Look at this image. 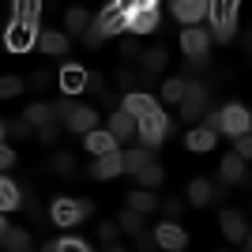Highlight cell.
Segmentation results:
<instances>
[{"label":"cell","mask_w":252,"mask_h":252,"mask_svg":"<svg viewBox=\"0 0 252 252\" xmlns=\"http://www.w3.org/2000/svg\"><path fill=\"white\" fill-rule=\"evenodd\" d=\"M237 8L241 0H207V23H211V38L219 42H230L233 31H237Z\"/></svg>","instance_id":"6da1fadb"},{"label":"cell","mask_w":252,"mask_h":252,"mask_svg":"<svg viewBox=\"0 0 252 252\" xmlns=\"http://www.w3.org/2000/svg\"><path fill=\"white\" fill-rule=\"evenodd\" d=\"M249 125H252L249 109L233 102V105H226V109H219V113H207V125H203V128H211V132H230V136H241V132H249Z\"/></svg>","instance_id":"7a4b0ae2"},{"label":"cell","mask_w":252,"mask_h":252,"mask_svg":"<svg viewBox=\"0 0 252 252\" xmlns=\"http://www.w3.org/2000/svg\"><path fill=\"white\" fill-rule=\"evenodd\" d=\"M177 105H181V121H200V117L207 113V105H211V87L189 79V87H185V94H181Z\"/></svg>","instance_id":"3957f363"},{"label":"cell","mask_w":252,"mask_h":252,"mask_svg":"<svg viewBox=\"0 0 252 252\" xmlns=\"http://www.w3.org/2000/svg\"><path fill=\"white\" fill-rule=\"evenodd\" d=\"M38 45V23H15L11 19L8 34H4V49L8 53H31Z\"/></svg>","instance_id":"277c9868"},{"label":"cell","mask_w":252,"mask_h":252,"mask_svg":"<svg viewBox=\"0 0 252 252\" xmlns=\"http://www.w3.org/2000/svg\"><path fill=\"white\" fill-rule=\"evenodd\" d=\"M91 211H94V203H91V200H57L49 215H53L57 226H75V222L87 219Z\"/></svg>","instance_id":"5b68a950"},{"label":"cell","mask_w":252,"mask_h":252,"mask_svg":"<svg viewBox=\"0 0 252 252\" xmlns=\"http://www.w3.org/2000/svg\"><path fill=\"white\" fill-rule=\"evenodd\" d=\"M136 132H139V139H143L147 147H158L162 136H166V113L155 109V113H147V117H136Z\"/></svg>","instance_id":"8992f818"},{"label":"cell","mask_w":252,"mask_h":252,"mask_svg":"<svg viewBox=\"0 0 252 252\" xmlns=\"http://www.w3.org/2000/svg\"><path fill=\"white\" fill-rule=\"evenodd\" d=\"M125 31L132 34H155L158 31V8H132L125 19Z\"/></svg>","instance_id":"52a82bcc"},{"label":"cell","mask_w":252,"mask_h":252,"mask_svg":"<svg viewBox=\"0 0 252 252\" xmlns=\"http://www.w3.org/2000/svg\"><path fill=\"white\" fill-rule=\"evenodd\" d=\"M155 245H162V249H173V252H181L185 245H189V233H185V230L177 226V222L169 219V222H162V226L155 230Z\"/></svg>","instance_id":"ba28073f"},{"label":"cell","mask_w":252,"mask_h":252,"mask_svg":"<svg viewBox=\"0 0 252 252\" xmlns=\"http://www.w3.org/2000/svg\"><path fill=\"white\" fill-rule=\"evenodd\" d=\"M219 226H222V233H226L233 245H249V226H245V219L237 215V211H222Z\"/></svg>","instance_id":"9c48e42d"},{"label":"cell","mask_w":252,"mask_h":252,"mask_svg":"<svg viewBox=\"0 0 252 252\" xmlns=\"http://www.w3.org/2000/svg\"><path fill=\"white\" fill-rule=\"evenodd\" d=\"M181 49L189 53V57H200V53L211 49V34L192 23V27H185V34H181Z\"/></svg>","instance_id":"30bf717a"},{"label":"cell","mask_w":252,"mask_h":252,"mask_svg":"<svg viewBox=\"0 0 252 252\" xmlns=\"http://www.w3.org/2000/svg\"><path fill=\"white\" fill-rule=\"evenodd\" d=\"M83 83H87V68H79V64H64L61 68V79H57V87H61L64 94H83Z\"/></svg>","instance_id":"8fae6325"},{"label":"cell","mask_w":252,"mask_h":252,"mask_svg":"<svg viewBox=\"0 0 252 252\" xmlns=\"http://www.w3.org/2000/svg\"><path fill=\"white\" fill-rule=\"evenodd\" d=\"M125 19H128V11H125V8H117V4H109V8H105L102 15L94 19V27L105 34V38H113V34L125 31Z\"/></svg>","instance_id":"7c38bea8"},{"label":"cell","mask_w":252,"mask_h":252,"mask_svg":"<svg viewBox=\"0 0 252 252\" xmlns=\"http://www.w3.org/2000/svg\"><path fill=\"white\" fill-rule=\"evenodd\" d=\"M169 11H173V19H181V23H200L203 19V11H207V0H173L169 4Z\"/></svg>","instance_id":"4fadbf2b"},{"label":"cell","mask_w":252,"mask_h":252,"mask_svg":"<svg viewBox=\"0 0 252 252\" xmlns=\"http://www.w3.org/2000/svg\"><path fill=\"white\" fill-rule=\"evenodd\" d=\"M117 143L121 139L113 136V132H98V128H91V132H83V147L91 151V155H105V151H117Z\"/></svg>","instance_id":"5bb4252c"},{"label":"cell","mask_w":252,"mask_h":252,"mask_svg":"<svg viewBox=\"0 0 252 252\" xmlns=\"http://www.w3.org/2000/svg\"><path fill=\"white\" fill-rule=\"evenodd\" d=\"M117 173H125V169H121V151H105V155H98L94 166H91V177H98V181H109V177H117Z\"/></svg>","instance_id":"9a60e30c"},{"label":"cell","mask_w":252,"mask_h":252,"mask_svg":"<svg viewBox=\"0 0 252 252\" xmlns=\"http://www.w3.org/2000/svg\"><path fill=\"white\" fill-rule=\"evenodd\" d=\"M64 121H68V128H72V132H79V136H83V132H91V128L98 125V113L91 109V105H75Z\"/></svg>","instance_id":"2e32d148"},{"label":"cell","mask_w":252,"mask_h":252,"mask_svg":"<svg viewBox=\"0 0 252 252\" xmlns=\"http://www.w3.org/2000/svg\"><path fill=\"white\" fill-rule=\"evenodd\" d=\"M109 132H113L117 139H132V136H136V117L128 113V109H113V117H109Z\"/></svg>","instance_id":"e0dca14e"},{"label":"cell","mask_w":252,"mask_h":252,"mask_svg":"<svg viewBox=\"0 0 252 252\" xmlns=\"http://www.w3.org/2000/svg\"><path fill=\"white\" fill-rule=\"evenodd\" d=\"M125 109H128L132 117H147V113H155V109H158V102H155L151 94H143V91H128Z\"/></svg>","instance_id":"ac0fdd59"},{"label":"cell","mask_w":252,"mask_h":252,"mask_svg":"<svg viewBox=\"0 0 252 252\" xmlns=\"http://www.w3.org/2000/svg\"><path fill=\"white\" fill-rule=\"evenodd\" d=\"M151 155H155V147H147V143H143V147H132V151H125V155H121V169L136 173L139 166H147V162H151Z\"/></svg>","instance_id":"d6986e66"},{"label":"cell","mask_w":252,"mask_h":252,"mask_svg":"<svg viewBox=\"0 0 252 252\" xmlns=\"http://www.w3.org/2000/svg\"><path fill=\"white\" fill-rule=\"evenodd\" d=\"M11 15H15V23H38L42 0H11Z\"/></svg>","instance_id":"ffe728a7"},{"label":"cell","mask_w":252,"mask_h":252,"mask_svg":"<svg viewBox=\"0 0 252 252\" xmlns=\"http://www.w3.org/2000/svg\"><path fill=\"white\" fill-rule=\"evenodd\" d=\"M38 49L49 53V57H64L68 53V38L57 31H45V34H38Z\"/></svg>","instance_id":"44dd1931"},{"label":"cell","mask_w":252,"mask_h":252,"mask_svg":"<svg viewBox=\"0 0 252 252\" xmlns=\"http://www.w3.org/2000/svg\"><path fill=\"white\" fill-rule=\"evenodd\" d=\"M222 181H226V185L245 181V158L241 155H226L222 158Z\"/></svg>","instance_id":"7402d4cb"},{"label":"cell","mask_w":252,"mask_h":252,"mask_svg":"<svg viewBox=\"0 0 252 252\" xmlns=\"http://www.w3.org/2000/svg\"><path fill=\"white\" fill-rule=\"evenodd\" d=\"M185 143H189V151H200V155H207V151L215 147V132H211V128H192L189 136H185Z\"/></svg>","instance_id":"603a6c76"},{"label":"cell","mask_w":252,"mask_h":252,"mask_svg":"<svg viewBox=\"0 0 252 252\" xmlns=\"http://www.w3.org/2000/svg\"><path fill=\"white\" fill-rule=\"evenodd\" d=\"M211 200H215V189H211L203 177H196V181L189 185V203H192V207H207Z\"/></svg>","instance_id":"cb8c5ba5"},{"label":"cell","mask_w":252,"mask_h":252,"mask_svg":"<svg viewBox=\"0 0 252 252\" xmlns=\"http://www.w3.org/2000/svg\"><path fill=\"white\" fill-rule=\"evenodd\" d=\"M128 207L139 211V215H151V211H158V200H155V189H139L128 196Z\"/></svg>","instance_id":"d4e9b609"},{"label":"cell","mask_w":252,"mask_h":252,"mask_svg":"<svg viewBox=\"0 0 252 252\" xmlns=\"http://www.w3.org/2000/svg\"><path fill=\"white\" fill-rule=\"evenodd\" d=\"M0 211H19V185L11 177H0Z\"/></svg>","instance_id":"484cf974"},{"label":"cell","mask_w":252,"mask_h":252,"mask_svg":"<svg viewBox=\"0 0 252 252\" xmlns=\"http://www.w3.org/2000/svg\"><path fill=\"white\" fill-rule=\"evenodd\" d=\"M0 245L11 252H23L31 249V237H27V230H15V226H4V233H0Z\"/></svg>","instance_id":"4316f807"},{"label":"cell","mask_w":252,"mask_h":252,"mask_svg":"<svg viewBox=\"0 0 252 252\" xmlns=\"http://www.w3.org/2000/svg\"><path fill=\"white\" fill-rule=\"evenodd\" d=\"M136 181L143 185V189H158V185L166 181V169L155 166V162H147V166H139V169H136Z\"/></svg>","instance_id":"83f0119b"},{"label":"cell","mask_w":252,"mask_h":252,"mask_svg":"<svg viewBox=\"0 0 252 252\" xmlns=\"http://www.w3.org/2000/svg\"><path fill=\"white\" fill-rule=\"evenodd\" d=\"M64 23H68V31H72V34H83L87 27H91V11H87V8H68Z\"/></svg>","instance_id":"f1b7e54d"},{"label":"cell","mask_w":252,"mask_h":252,"mask_svg":"<svg viewBox=\"0 0 252 252\" xmlns=\"http://www.w3.org/2000/svg\"><path fill=\"white\" fill-rule=\"evenodd\" d=\"M185 87H189V79H166L162 83V102H169V105H177L181 102V94H185Z\"/></svg>","instance_id":"f546056e"},{"label":"cell","mask_w":252,"mask_h":252,"mask_svg":"<svg viewBox=\"0 0 252 252\" xmlns=\"http://www.w3.org/2000/svg\"><path fill=\"white\" fill-rule=\"evenodd\" d=\"M27 121H31V128H38V125H45V121H49L53 117V105H42V102H34V105H27Z\"/></svg>","instance_id":"4dcf8cb0"},{"label":"cell","mask_w":252,"mask_h":252,"mask_svg":"<svg viewBox=\"0 0 252 252\" xmlns=\"http://www.w3.org/2000/svg\"><path fill=\"white\" fill-rule=\"evenodd\" d=\"M117 230H128V233H139L143 230V215H139V211H132L128 207L125 215H121V222H117Z\"/></svg>","instance_id":"1f68e13d"},{"label":"cell","mask_w":252,"mask_h":252,"mask_svg":"<svg viewBox=\"0 0 252 252\" xmlns=\"http://www.w3.org/2000/svg\"><path fill=\"white\" fill-rule=\"evenodd\" d=\"M166 61H169V53H166V49H151V53H143V68H147V72H162V68H166Z\"/></svg>","instance_id":"d6a6232c"},{"label":"cell","mask_w":252,"mask_h":252,"mask_svg":"<svg viewBox=\"0 0 252 252\" xmlns=\"http://www.w3.org/2000/svg\"><path fill=\"white\" fill-rule=\"evenodd\" d=\"M45 249H49V252H57V249H75V252H87V241H83V237H57V241H49Z\"/></svg>","instance_id":"836d02e7"},{"label":"cell","mask_w":252,"mask_h":252,"mask_svg":"<svg viewBox=\"0 0 252 252\" xmlns=\"http://www.w3.org/2000/svg\"><path fill=\"white\" fill-rule=\"evenodd\" d=\"M23 91V79L19 75H4V79H0V98H15Z\"/></svg>","instance_id":"e575fe53"},{"label":"cell","mask_w":252,"mask_h":252,"mask_svg":"<svg viewBox=\"0 0 252 252\" xmlns=\"http://www.w3.org/2000/svg\"><path fill=\"white\" fill-rule=\"evenodd\" d=\"M57 136H61V128H57V117H49L45 125H38V139H42V143H53Z\"/></svg>","instance_id":"d590c367"},{"label":"cell","mask_w":252,"mask_h":252,"mask_svg":"<svg viewBox=\"0 0 252 252\" xmlns=\"http://www.w3.org/2000/svg\"><path fill=\"white\" fill-rule=\"evenodd\" d=\"M72 109H75V94H61L57 105H53V117H68Z\"/></svg>","instance_id":"8d00e7d4"},{"label":"cell","mask_w":252,"mask_h":252,"mask_svg":"<svg viewBox=\"0 0 252 252\" xmlns=\"http://www.w3.org/2000/svg\"><path fill=\"white\" fill-rule=\"evenodd\" d=\"M83 42L91 45V49H98V45L105 42V34H102V31H98V27H94V19H91V27H87V31H83Z\"/></svg>","instance_id":"74e56055"},{"label":"cell","mask_w":252,"mask_h":252,"mask_svg":"<svg viewBox=\"0 0 252 252\" xmlns=\"http://www.w3.org/2000/svg\"><path fill=\"white\" fill-rule=\"evenodd\" d=\"M98 237H102V245H105V249H113V245H117V226H113V222H102Z\"/></svg>","instance_id":"f35d334b"},{"label":"cell","mask_w":252,"mask_h":252,"mask_svg":"<svg viewBox=\"0 0 252 252\" xmlns=\"http://www.w3.org/2000/svg\"><path fill=\"white\" fill-rule=\"evenodd\" d=\"M117 8H125V11H132V8H158V0H113Z\"/></svg>","instance_id":"ab89813d"},{"label":"cell","mask_w":252,"mask_h":252,"mask_svg":"<svg viewBox=\"0 0 252 252\" xmlns=\"http://www.w3.org/2000/svg\"><path fill=\"white\" fill-rule=\"evenodd\" d=\"M8 132L15 139H23V136H31V121H27V117H23V121H15V125H8Z\"/></svg>","instance_id":"60d3db41"},{"label":"cell","mask_w":252,"mask_h":252,"mask_svg":"<svg viewBox=\"0 0 252 252\" xmlns=\"http://www.w3.org/2000/svg\"><path fill=\"white\" fill-rule=\"evenodd\" d=\"M83 91H91V94H102V75H98V72H87Z\"/></svg>","instance_id":"b9f144b4"},{"label":"cell","mask_w":252,"mask_h":252,"mask_svg":"<svg viewBox=\"0 0 252 252\" xmlns=\"http://www.w3.org/2000/svg\"><path fill=\"white\" fill-rule=\"evenodd\" d=\"M233 139H237V155L249 158V155H252V139H249V132H241V136H233Z\"/></svg>","instance_id":"7bdbcfd3"},{"label":"cell","mask_w":252,"mask_h":252,"mask_svg":"<svg viewBox=\"0 0 252 252\" xmlns=\"http://www.w3.org/2000/svg\"><path fill=\"white\" fill-rule=\"evenodd\" d=\"M53 166L61 169V173H72V169H75V158H72V155H57V162H53Z\"/></svg>","instance_id":"ee69618b"},{"label":"cell","mask_w":252,"mask_h":252,"mask_svg":"<svg viewBox=\"0 0 252 252\" xmlns=\"http://www.w3.org/2000/svg\"><path fill=\"white\" fill-rule=\"evenodd\" d=\"M8 166H15V151L0 143V169H8Z\"/></svg>","instance_id":"f6af8a7d"},{"label":"cell","mask_w":252,"mask_h":252,"mask_svg":"<svg viewBox=\"0 0 252 252\" xmlns=\"http://www.w3.org/2000/svg\"><path fill=\"white\" fill-rule=\"evenodd\" d=\"M158 207L166 211L169 219H177V215H181V200H177V196H173V200H166V203H158Z\"/></svg>","instance_id":"bcb514c9"},{"label":"cell","mask_w":252,"mask_h":252,"mask_svg":"<svg viewBox=\"0 0 252 252\" xmlns=\"http://www.w3.org/2000/svg\"><path fill=\"white\" fill-rule=\"evenodd\" d=\"M207 68V53H200V57H189V72H203Z\"/></svg>","instance_id":"7dc6e473"},{"label":"cell","mask_w":252,"mask_h":252,"mask_svg":"<svg viewBox=\"0 0 252 252\" xmlns=\"http://www.w3.org/2000/svg\"><path fill=\"white\" fill-rule=\"evenodd\" d=\"M45 83H49V72H34L31 75V91H42Z\"/></svg>","instance_id":"c3c4849f"},{"label":"cell","mask_w":252,"mask_h":252,"mask_svg":"<svg viewBox=\"0 0 252 252\" xmlns=\"http://www.w3.org/2000/svg\"><path fill=\"white\" fill-rule=\"evenodd\" d=\"M117 83L125 87V91H132V87H136V75H132V72H121V79H117Z\"/></svg>","instance_id":"681fc988"},{"label":"cell","mask_w":252,"mask_h":252,"mask_svg":"<svg viewBox=\"0 0 252 252\" xmlns=\"http://www.w3.org/2000/svg\"><path fill=\"white\" fill-rule=\"evenodd\" d=\"M121 49H125V57H136V42H132V38H125V42H121Z\"/></svg>","instance_id":"f907efd6"},{"label":"cell","mask_w":252,"mask_h":252,"mask_svg":"<svg viewBox=\"0 0 252 252\" xmlns=\"http://www.w3.org/2000/svg\"><path fill=\"white\" fill-rule=\"evenodd\" d=\"M4 226H8V222H4V211H0V233H4Z\"/></svg>","instance_id":"816d5d0a"},{"label":"cell","mask_w":252,"mask_h":252,"mask_svg":"<svg viewBox=\"0 0 252 252\" xmlns=\"http://www.w3.org/2000/svg\"><path fill=\"white\" fill-rule=\"evenodd\" d=\"M4 132H8V128H4V125H0V139H4Z\"/></svg>","instance_id":"f5cc1de1"}]
</instances>
